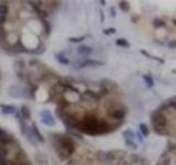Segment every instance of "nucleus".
Wrapping results in <instances>:
<instances>
[{"instance_id": "obj_1", "label": "nucleus", "mask_w": 176, "mask_h": 165, "mask_svg": "<svg viewBox=\"0 0 176 165\" xmlns=\"http://www.w3.org/2000/svg\"><path fill=\"white\" fill-rule=\"evenodd\" d=\"M77 130L89 135H100L111 132V125L105 119L98 118L94 112L84 115L82 119H79V125Z\"/></svg>"}, {"instance_id": "obj_2", "label": "nucleus", "mask_w": 176, "mask_h": 165, "mask_svg": "<svg viewBox=\"0 0 176 165\" xmlns=\"http://www.w3.org/2000/svg\"><path fill=\"white\" fill-rule=\"evenodd\" d=\"M55 151L62 161L67 160L75 152V141L72 137L65 134H54L53 139Z\"/></svg>"}, {"instance_id": "obj_3", "label": "nucleus", "mask_w": 176, "mask_h": 165, "mask_svg": "<svg viewBox=\"0 0 176 165\" xmlns=\"http://www.w3.org/2000/svg\"><path fill=\"white\" fill-rule=\"evenodd\" d=\"M151 121L154 125V129H164L165 128V125L167 123V119L165 115H164L162 111L160 110H156L154 112L152 113V117H151Z\"/></svg>"}, {"instance_id": "obj_4", "label": "nucleus", "mask_w": 176, "mask_h": 165, "mask_svg": "<svg viewBox=\"0 0 176 165\" xmlns=\"http://www.w3.org/2000/svg\"><path fill=\"white\" fill-rule=\"evenodd\" d=\"M125 113H127L125 109H123V108H117L115 102L110 104V107L108 109V116L110 118H113L117 121L118 120H125Z\"/></svg>"}, {"instance_id": "obj_5", "label": "nucleus", "mask_w": 176, "mask_h": 165, "mask_svg": "<svg viewBox=\"0 0 176 165\" xmlns=\"http://www.w3.org/2000/svg\"><path fill=\"white\" fill-rule=\"evenodd\" d=\"M40 117H41V122L46 127H54L56 121H55L54 117L52 116V113L50 112V110H42L40 112Z\"/></svg>"}, {"instance_id": "obj_6", "label": "nucleus", "mask_w": 176, "mask_h": 165, "mask_svg": "<svg viewBox=\"0 0 176 165\" xmlns=\"http://www.w3.org/2000/svg\"><path fill=\"white\" fill-rule=\"evenodd\" d=\"M15 142V139L13 135L3 130L2 128H0V145H10Z\"/></svg>"}, {"instance_id": "obj_7", "label": "nucleus", "mask_w": 176, "mask_h": 165, "mask_svg": "<svg viewBox=\"0 0 176 165\" xmlns=\"http://www.w3.org/2000/svg\"><path fill=\"white\" fill-rule=\"evenodd\" d=\"M30 130H31V133H32V135H33V138H34V140L37 141V142H41V143H44V142H45V138L43 137L42 133L40 132L37 123L35 122L32 123L30 127Z\"/></svg>"}, {"instance_id": "obj_8", "label": "nucleus", "mask_w": 176, "mask_h": 165, "mask_svg": "<svg viewBox=\"0 0 176 165\" xmlns=\"http://www.w3.org/2000/svg\"><path fill=\"white\" fill-rule=\"evenodd\" d=\"M103 64H105V63L101 61L87 58L85 61H83L82 63H79V67H96V66H103Z\"/></svg>"}, {"instance_id": "obj_9", "label": "nucleus", "mask_w": 176, "mask_h": 165, "mask_svg": "<svg viewBox=\"0 0 176 165\" xmlns=\"http://www.w3.org/2000/svg\"><path fill=\"white\" fill-rule=\"evenodd\" d=\"M0 110L3 115L6 116H12V115H15L17 113V107L15 106H12V105H3L0 104Z\"/></svg>"}, {"instance_id": "obj_10", "label": "nucleus", "mask_w": 176, "mask_h": 165, "mask_svg": "<svg viewBox=\"0 0 176 165\" xmlns=\"http://www.w3.org/2000/svg\"><path fill=\"white\" fill-rule=\"evenodd\" d=\"M77 53L83 57H88L89 55L93 54V49L88 45H79L77 47Z\"/></svg>"}, {"instance_id": "obj_11", "label": "nucleus", "mask_w": 176, "mask_h": 165, "mask_svg": "<svg viewBox=\"0 0 176 165\" xmlns=\"http://www.w3.org/2000/svg\"><path fill=\"white\" fill-rule=\"evenodd\" d=\"M20 116H21V118L23 120H30L31 119V110L30 108L28 107L27 105H23V106H21V108H20Z\"/></svg>"}, {"instance_id": "obj_12", "label": "nucleus", "mask_w": 176, "mask_h": 165, "mask_svg": "<svg viewBox=\"0 0 176 165\" xmlns=\"http://www.w3.org/2000/svg\"><path fill=\"white\" fill-rule=\"evenodd\" d=\"M55 58H56V61L62 65H68L70 64V60L66 57V55L64 52H60V53H56L55 54Z\"/></svg>"}, {"instance_id": "obj_13", "label": "nucleus", "mask_w": 176, "mask_h": 165, "mask_svg": "<svg viewBox=\"0 0 176 165\" xmlns=\"http://www.w3.org/2000/svg\"><path fill=\"white\" fill-rule=\"evenodd\" d=\"M41 20V24H42L43 27V31H44V33H45L46 37H49L50 34H51V30H52V28H51V24H50V22L46 20V19H40Z\"/></svg>"}, {"instance_id": "obj_14", "label": "nucleus", "mask_w": 176, "mask_h": 165, "mask_svg": "<svg viewBox=\"0 0 176 165\" xmlns=\"http://www.w3.org/2000/svg\"><path fill=\"white\" fill-rule=\"evenodd\" d=\"M170 163H171L170 156L166 155L165 153H163V154L160 156V159H158V164L156 165H170Z\"/></svg>"}, {"instance_id": "obj_15", "label": "nucleus", "mask_w": 176, "mask_h": 165, "mask_svg": "<svg viewBox=\"0 0 176 165\" xmlns=\"http://www.w3.org/2000/svg\"><path fill=\"white\" fill-rule=\"evenodd\" d=\"M139 130H140V133L142 134L143 138H146L150 134V129L148 128V125H146L145 123H140Z\"/></svg>"}, {"instance_id": "obj_16", "label": "nucleus", "mask_w": 176, "mask_h": 165, "mask_svg": "<svg viewBox=\"0 0 176 165\" xmlns=\"http://www.w3.org/2000/svg\"><path fill=\"white\" fill-rule=\"evenodd\" d=\"M142 78L145 82L146 87H149V88H152L153 86H154V79L152 78L150 75H142Z\"/></svg>"}, {"instance_id": "obj_17", "label": "nucleus", "mask_w": 176, "mask_h": 165, "mask_svg": "<svg viewBox=\"0 0 176 165\" xmlns=\"http://www.w3.org/2000/svg\"><path fill=\"white\" fill-rule=\"evenodd\" d=\"M9 11H10L9 6L6 2L0 3V15H8Z\"/></svg>"}, {"instance_id": "obj_18", "label": "nucleus", "mask_w": 176, "mask_h": 165, "mask_svg": "<svg viewBox=\"0 0 176 165\" xmlns=\"http://www.w3.org/2000/svg\"><path fill=\"white\" fill-rule=\"evenodd\" d=\"M116 45L120 47H130V43L128 42L125 39H117L116 40Z\"/></svg>"}, {"instance_id": "obj_19", "label": "nucleus", "mask_w": 176, "mask_h": 165, "mask_svg": "<svg viewBox=\"0 0 176 165\" xmlns=\"http://www.w3.org/2000/svg\"><path fill=\"white\" fill-rule=\"evenodd\" d=\"M119 8L123 11V12H129L130 11V5L127 1H120L119 2Z\"/></svg>"}, {"instance_id": "obj_20", "label": "nucleus", "mask_w": 176, "mask_h": 165, "mask_svg": "<svg viewBox=\"0 0 176 165\" xmlns=\"http://www.w3.org/2000/svg\"><path fill=\"white\" fill-rule=\"evenodd\" d=\"M153 25H154V28H165L166 27V22H164L161 19H155L153 21Z\"/></svg>"}, {"instance_id": "obj_21", "label": "nucleus", "mask_w": 176, "mask_h": 165, "mask_svg": "<svg viewBox=\"0 0 176 165\" xmlns=\"http://www.w3.org/2000/svg\"><path fill=\"white\" fill-rule=\"evenodd\" d=\"M122 135H123V138L125 139H128V140H133L134 139V133L131 130H125L123 133H122Z\"/></svg>"}, {"instance_id": "obj_22", "label": "nucleus", "mask_w": 176, "mask_h": 165, "mask_svg": "<svg viewBox=\"0 0 176 165\" xmlns=\"http://www.w3.org/2000/svg\"><path fill=\"white\" fill-rule=\"evenodd\" d=\"M85 35H83V37H68V41H70V43H80V42H83V41L85 40Z\"/></svg>"}, {"instance_id": "obj_23", "label": "nucleus", "mask_w": 176, "mask_h": 165, "mask_svg": "<svg viewBox=\"0 0 176 165\" xmlns=\"http://www.w3.org/2000/svg\"><path fill=\"white\" fill-rule=\"evenodd\" d=\"M125 144H127L128 147H132L133 150H137V149H138L137 143H135V142H134L133 140H128V139H125Z\"/></svg>"}, {"instance_id": "obj_24", "label": "nucleus", "mask_w": 176, "mask_h": 165, "mask_svg": "<svg viewBox=\"0 0 176 165\" xmlns=\"http://www.w3.org/2000/svg\"><path fill=\"white\" fill-rule=\"evenodd\" d=\"M103 32V34H106V35H110V34H115L116 32H117V30H116L115 28H108V29H105Z\"/></svg>"}, {"instance_id": "obj_25", "label": "nucleus", "mask_w": 176, "mask_h": 165, "mask_svg": "<svg viewBox=\"0 0 176 165\" xmlns=\"http://www.w3.org/2000/svg\"><path fill=\"white\" fill-rule=\"evenodd\" d=\"M167 46H168V49H171V50L176 49V40L168 41V42H167Z\"/></svg>"}, {"instance_id": "obj_26", "label": "nucleus", "mask_w": 176, "mask_h": 165, "mask_svg": "<svg viewBox=\"0 0 176 165\" xmlns=\"http://www.w3.org/2000/svg\"><path fill=\"white\" fill-rule=\"evenodd\" d=\"M7 20H8V15H0V25L5 27Z\"/></svg>"}, {"instance_id": "obj_27", "label": "nucleus", "mask_w": 176, "mask_h": 165, "mask_svg": "<svg viewBox=\"0 0 176 165\" xmlns=\"http://www.w3.org/2000/svg\"><path fill=\"white\" fill-rule=\"evenodd\" d=\"M168 107H172L174 109H176V101H170V104L167 105Z\"/></svg>"}, {"instance_id": "obj_28", "label": "nucleus", "mask_w": 176, "mask_h": 165, "mask_svg": "<svg viewBox=\"0 0 176 165\" xmlns=\"http://www.w3.org/2000/svg\"><path fill=\"white\" fill-rule=\"evenodd\" d=\"M110 15H112V17H116V9H115V7H111V8H110Z\"/></svg>"}, {"instance_id": "obj_29", "label": "nucleus", "mask_w": 176, "mask_h": 165, "mask_svg": "<svg viewBox=\"0 0 176 165\" xmlns=\"http://www.w3.org/2000/svg\"><path fill=\"white\" fill-rule=\"evenodd\" d=\"M100 21H101V22L105 21V15H103V11H100Z\"/></svg>"}, {"instance_id": "obj_30", "label": "nucleus", "mask_w": 176, "mask_h": 165, "mask_svg": "<svg viewBox=\"0 0 176 165\" xmlns=\"http://www.w3.org/2000/svg\"><path fill=\"white\" fill-rule=\"evenodd\" d=\"M137 135H138V137H139V140L141 141V142H143V137H142V134H141L140 132H138Z\"/></svg>"}, {"instance_id": "obj_31", "label": "nucleus", "mask_w": 176, "mask_h": 165, "mask_svg": "<svg viewBox=\"0 0 176 165\" xmlns=\"http://www.w3.org/2000/svg\"><path fill=\"white\" fill-rule=\"evenodd\" d=\"M174 24H175V25H176V20H174Z\"/></svg>"}]
</instances>
